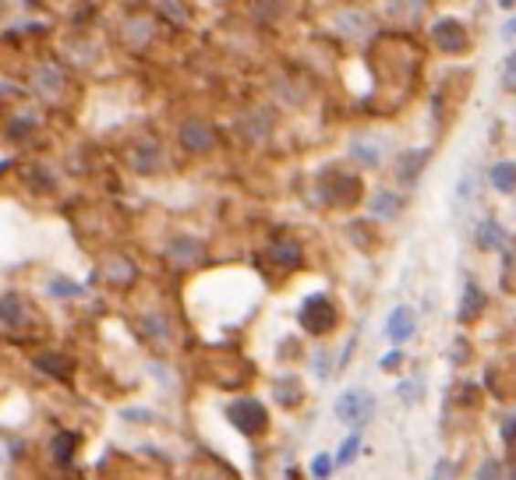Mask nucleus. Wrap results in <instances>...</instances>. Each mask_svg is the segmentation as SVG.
Instances as JSON below:
<instances>
[{
  "mask_svg": "<svg viewBox=\"0 0 516 480\" xmlns=\"http://www.w3.org/2000/svg\"><path fill=\"white\" fill-rule=\"evenodd\" d=\"M269 258L276 262V266L294 268V266H300V247L294 244V240H276V244L269 247Z\"/></svg>",
  "mask_w": 516,
  "mask_h": 480,
  "instance_id": "nucleus-10",
  "label": "nucleus"
},
{
  "mask_svg": "<svg viewBox=\"0 0 516 480\" xmlns=\"http://www.w3.org/2000/svg\"><path fill=\"white\" fill-rule=\"evenodd\" d=\"M36 368H47V374L68 378V374H71V360L60 357V353H43V357H36Z\"/></svg>",
  "mask_w": 516,
  "mask_h": 480,
  "instance_id": "nucleus-13",
  "label": "nucleus"
},
{
  "mask_svg": "<svg viewBox=\"0 0 516 480\" xmlns=\"http://www.w3.org/2000/svg\"><path fill=\"white\" fill-rule=\"evenodd\" d=\"M300 325L311 332V336H326L336 329V308H332V300L322 294L308 297L304 300V308H300Z\"/></svg>",
  "mask_w": 516,
  "mask_h": 480,
  "instance_id": "nucleus-1",
  "label": "nucleus"
},
{
  "mask_svg": "<svg viewBox=\"0 0 516 480\" xmlns=\"http://www.w3.org/2000/svg\"><path fill=\"white\" fill-rule=\"evenodd\" d=\"M481 308H485V294H481V287L478 283H467V290H463V304H460V321H474L481 315Z\"/></svg>",
  "mask_w": 516,
  "mask_h": 480,
  "instance_id": "nucleus-9",
  "label": "nucleus"
},
{
  "mask_svg": "<svg viewBox=\"0 0 516 480\" xmlns=\"http://www.w3.org/2000/svg\"><path fill=\"white\" fill-rule=\"evenodd\" d=\"M435 43L446 50V54H463L467 47H470V39H467V28L460 22H453V18H442L438 26L432 28Z\"/></svg>",
  "mask_w": 516,
  "mask_h": 480,
  "instance_id": "nucleus-5",
  "label": "nucleus"
},
{
  "mask_svg": "<svg viewBox=\"0 0 516 480\" xmlns=\"http://www.w3.org/2000/svg\"><path fill=\"white\" fill-rule=\"evenodd\" d=\"M414 325H417L414 311H410V308H396V311L389 315V321H385V336H389L393 343H404V339L414 336Z\"/></svg>",
  "mask_w": 516,
  "mask_h": 480,
  "instance_id": "nucleus-6",
  "label": "nucleus"
},
{
  "mask_svg": "<svg viewBox=\"0 0 516 480\" xmlns=\"http://www.w3.org/2000/svg\"><path fill=\"white\" fill-rule=\"evenodd\" d=\"M226 417H230V424L237 431H245V434H262L266 424H269V413H266V406L258 400H234L226 406Z\"/></svg>",
  "mask_w": 516,
  "mask_h": 480,
  "instance_id": "nucleus-2",
  "label": "nucleus"
},
{
  "mask_svg": "<svg viewBox=\"0 0 516 480\" xmlns=\"http://www.w3.org/2000/svg\"><path fill=\"white\" fill-rule=\"evenodd\" d=\"M481 474H485V480H499V466H495V463H485Z\"/></svg>",
  "mask_w": 516,
  "mask_h": 480,
  "instance_id": "nucleus-19",
  "label": "nucleus"
},
{
  "mask_svg": "<svg viewBox=\"0 0 516 480\" xmlns=\"http://www.w3.org/2000/svg\"><path fill=\"white\" fill-rule=\"evenodd\" d=\"M357 449H361V434H351V438L343 442V449L336 453V466H347V463H351V459H353V453H357Z\"/></svg>",
  "mask_w": 516,
  "mask_h": 480,
  "instance_id": "nucleus-15",
  "label": "nucleus"
},
{
  "mask_svg": "<svg viewBox=\"0 0 516 480\" xmlns=\"http://www.w3.org/2000/svg\"><path fill=\"white\" fill-rule=\"evenodd\" d=\"M393 364H400V350H396V353H385V357H382V368H393Z\"/></svg>",
  "mask_w": 516,
  "mask_h": 480,
  "instance_id": "nucleus-20",
  "label": "nucleus"
},
{
  "mask_svg": "<svg viewBox=\"0 0 516 480\" xmlns=\"http://www.w3.org/2000/svg\"><path fill=\"white\" fill-rule=\"evenodd\" d=\"M372 410H375V400H372L368 392H361V389L343 392L340 402H336V417H340L343 424H361V421H368Z\"/></svg>",
  "mask_w": 516,
  "mask_h": 480,
  "instance_id": "nucleus-4",
  "label": "nucleus"
},
{
  "mask_svg": "<svg viewBox=\"0 0 516 480\" xmlns=\"http://www.w3.org/2000/svg\"><path fill=\"white\" fill-rule=\"evenodd\" d=\"M502 81H506V89H513V92H516V54L506 60V78H502Z\"/></svg>",
  "mask_w": 516,
  "mask_h": 480,
  "instance_id": "nucleus-18",
  "label": "nucleus"
},
{
  "mask_svg": "<svg viewBox=\"0 0 516 480\" xmlns=\"http://www.w3.org/2000/svg\"><path fill=\"white\" fill-rule=\"evenodd\" d=\"M75 445H79V438H75L71 431H60L54 442H50V453H54L57 463H68L71 453H75Z\"/></svg>",
  "mask_w": 516,
  "mask_h": 480,
  "instance_id": "nucleus-12",
  "label": "nucleus"
},
{
  "mask_svg": "<svg viewBox=\"0 0 516 480\" xmlns=\"http://www.w3.org/2000/svg\"><path fill=\"white\" fill-rule=\"evenodd\" d=\"M332 463H336V459H329V455H319V459H315V466H311V470H315V477L326 480L329 470H332Z\"/></svg>",
  "mask_w": 516,
  "mask_h": 480,
  "instance_id": "nucleus-17",
  "label": "nucleus"
},
{
  "mask_svg": "<svg viewBox=\"0 0 516 480\" xmlns=\"http://www.w3.org/2000/svg\"><path fill=\"white\" fill-rule=\"evenodd\" d=\"M181 141H184L188 149H209L216 138H213V128H209L205 120H198V117H195V120H188V124H184Z\"/></svg>",
  "mask_w": 516,
  "mask_h": 480,
  "instance_id": "nucleus-8",
  "label": "nucleus"
},
{
  "mask_svg": "<svg viewBox=\"0 0 516 480\" xmlns=\"http://www.w3.org/2000/svg\"><path fill=\"white\" fill-rule=\"evenodd\" d=\"M26 315H32V308L28 304H22V297L18 294H4V300H0V318H4V329L7 332H15L18 329V321H28Z\"/></svg>",
  "mask_w": 516,
  "mask_h": 480,
  "instance_id": "nucleus-7",
  "label": "nucleus"
},
{
  "mask_svg": "<svg viewBox=\"0 0 516 480\" xmlns=\"http://www.w3.org/2000/svg\"><path fill=\"white\" fill-rule=\"evenodd\" d=\"M319 191H322V198H326L329 205H353L357 198H361V181L353 177V173H336V170H329L326 177H322V184H319Z\"/></svg>",
  "mask_w": 516,
  "mask_h": 480,
  "instance_id": "nucleus-3",
  "label": "nucleus"
},
{
  "mask_svg": "<svg viewBox=\"0 0 516 480\" xmlns=\"http://www.w3.org/2000/svg\"><path fill=\"white\" fill-rule=\"evenodd\" d=\"M478 244H481V247H499V244H502V230H499V223H495V219H485V223H481V230H478Z\"/></svg>",
  "mask_w": 516,
  "mask_h": 480,
  "instance_id": "nucleus-14",
  "label": "nucleus"
},
{
  "mask_svg": "<svg viewBox=\"0 0 516 480\" xmlns=\"http://www.w3.org/2000/svg\"><path fill=\"white\" fill-rule=\"evenodd\" d=\"M57 297H79L82 294V287H75L71 279H54V287H50Z\"/></svg>",
  "mask_w": 516,
  "mask_h": 480,
  "instance_id": "nucleus-16",
  "label": "nucleus"
},
{
  "mask_svg": "<svg viewBox=\"0 0 516 480\" xmlns=\"http://www.w3.org/2000/svg\"><path fill=\"white\" fill-rule=\"evenodd\" d=\"M510 477L516 480V453H513V459H510Z\"/></svg>",
  "mask_w": 516,
  "mask_h": 480,
  "instance_id": "nucleus-21",
  "label": "nucleus"
},
{
  "mask_svg": "<svg viewBox=\"0 0 516 480\" xmlns=\"http://www.w3.org/2000/svg\"><path fill=\"white\" fill-rule=\"evenodd\" d=\"M491 187L495 191H502V194H510L516 187V166L513 162H495L491 166Z\"/></svg>",
  "mask_w": 516,
  "mask_h": 480,
  "instance_id": "nucleus-11",
  "label": "nucleus"
}]
</instances>
